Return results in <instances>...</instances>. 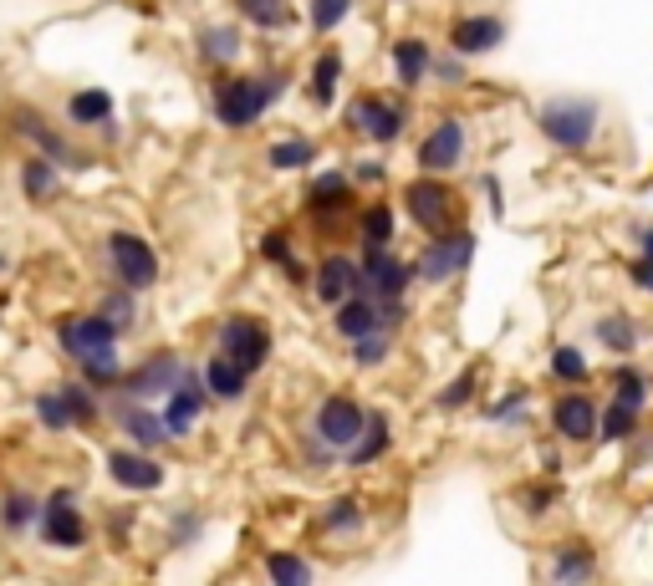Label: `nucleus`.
I'll list each match as a JSON object with an SVG mask.
<instances>
[{
  "label": "nucleus",
  "instance_id": "nucleus-1",
  "mask_svg": "<svg viewBox=\"0 0 653 586\" xmlns=\"http://www.w3.org/2000/svg\"><path fill=\"white\" fill-rule=\"evenodd\" d=\"M57 342L67 357L82 363L92 388H113V382L123 378L118 372V326L107 322L103 311H98V317H67V322L57 326Z\"/></svg>",
  "mask_w": 653,
  "mask_h": 586
},
{
  "label": "nucleus",
  "instance_id": "nucleus-2",
  "mask_svg": "<svg viewBox=\"0 0 653 586\" xmlns=\"http://www.w3.org/2000/svg\"><path fill=\"white\" fill-rule=\"evenodd\" d=\"M276 92H282V77H271V82H261V77H225L215 88V117L225 128H251L255 117L276 103Z\"/></svg>",
  "mask_w": 653,
  "mask_h": 586
},
{
  "label": "nucleus",
  "instance_id": "nucleus-3",
  "mask_svg": "<svg viewBox=\"0 0 653 586\" xmlns=\"http://www.w3.org/2000/svg\"><path fill=\"white\" fill-rule=\"evenodd\" d=\"M541 133L557 148H587L597 133V103L587 97H557L541 107Z\"/></svg>",
  "mask_w": 653,
  "mask_h": 586
},
{
  "label": "nucleus",
  "instance_id": "nucleus-4",
  "mask_svg": "<svg viewBox=\"0 0 653 586\" xmlns=\"http://www.w3.org/2000/svg\"><path fill=\"white\" fill-rule=\"evenodd\" d=\"M107 265H113V276H118L128 291H149L153 280H159V255H153V245L128 230L107 234Z\"/></svg>",
  "mask_w": 653,
  "mask_h": 586
},
{
  "label": "nucleus",
  "instance_id": "nucleus-5",
  "mask_svg": "<svg viewBox=\"0 0 653 586\" xmlns=\"http://www.w3.org/2000/svg\"><path fill=\"white\" fill-rule=\"evenodd\" d=\"M470 261H476V234H470V230H445V234H434L429 250L419 255L414 276L429 280V286H439V280L470 271Z\"/></svg>",
  "mask_w": 653,
  "mask_h": 586
},
{
  "label": "nucleus",
  "instance_id": "nucleus-6",
  "mask_svg": "<svg viewBox=\"0 0 653 586\" xmlns=\"http://www.w3.org/2000/svg\"><path fill=\"white\" fill-rule=\"evenodd\" d=\"M363 428H368V413L357 409L347 393H332L322 409H317V439H322L326 449H342V455H347V449L363 439Z\"/></svg>",
  "mask_w": 653,
  "mask_h": 586
},
{
  "label": "nucleus",
  "instance_id": "nucleus-7",
  "mask_svg": "<svg viewBox=\"0 0 653 586\" xmlns=\"http://www.w3.org/2000/svg\"><path fill=\"white\" fill-rule=\"evenodd\" d=\"M220 352L225 357H236L245 372H255V367L271 357V332L255 317H230L220 332Z\"/></svg>",
  "mask_w": 653,
  "mask_h": 586
},
{
  "label": "nucleus",
  "instance_id": "nucleus-8",
  "mask_svg": "<svg viewBox=\"0 0 653 586\" xmlns=\"http://www.w3.org/2000/svg\"><path fill=\"white\" fill-rule=\"evenodd\" d=\"M42 536H46V545H61V551H77V545L88 541V520L77 515V499L67 490H57L42 505Z\"/></svg>",
  "mask_w": 653,
  "mask_h": 586
},
{
  "label": "nucleus",
  "instance_id": "nucleus-9",
  "mask_svg": "<svg viewBox=\"0 0 653 586\" xmlns=\"http://www.w3.org/2000/svg\"><path fill=\"white\" fill-rule=\"evenodd\" d=\"M403 205H409V215H414L429 234H445L449 220H455V199H449V189L439 179H419L414 189L403 194Z\"/></svg>",
  "mask_w": 653,
  "mask_h": 586
},
{
  "label": "nucleus",
  "instance_id": "nucleus-10",
  "mask_svg": "<svg viewBox=\"0 0 653 586\" xmlns=\"http://www.w3.org/2000/svg\"><path fill=\"white\" fill-rule=\"evenodd\" d=\"M179 378H184V363H179L174 352H153L149 363H138L134 372H128V393L134 398H159V393H174Z\"/></svg>",
  "mask_w": 653,
  "mask_h": 586
},
{
  "label": "nucleus",
  "instance_id": "nucleus-11",
  "mask_svg": "<svg viewBox=\"0 0 653 586\" xmlns=\"http://www.w3.org/2000/svg\"><path fill=\"white\" fill-rule=\"evenodd\" d=\"M501 42H505L501 15H465V21H455V31H449L455 57H480V51H495Z\"/></svg>",
  "mask_w": 653,
  "mask_h": 586
},
{
  "label": "nucleus",
  "instance_id": "nucleus-12",
  "mask_svg": "<svg viewBox=\"0 0 653 586\" xmlns=\"http://www.w3.org/2000/svg\"><path fill=\"white\" fill-rule=\"evenodd\" d=\"M205 393H209V382L199 378V372H190V367H184L179 388L169 393V413H163L169 434H190V424L199 418V409H205Z\"/></svg>",
  "mask_w": 653,
  "mask_h": 586
},
{
  "label": "nucleus",
  "instance_id": "nucleus-13",
  "mask_svg": "<svg viewBox=\"0 0 653 586\" xmlns=\"http://www.w3.org/2000/svg\"><path fill=\"white\" fill-rule=\"evenodd\" d=\"M551 424H557V434H562V439H593L597 424H603V413L593 409V398L566 393V398H557V409H551Z\"/></svg>",
  "mask_w": 653,
  "mask_h": 586
},
{
  "label": "nucleus",
  "instance_id": "nucleus-14",
  "mask_svg": "<svg viewBox=\"0 0 653 586\" xmlns=\"http://www.w3.org/2000/svg\"><path fill=\"white\" fill-rule=\"evenodd\" d=\"M465 153V128L460 123H439V128L419 143V163L429 169V174H439V169H455Z\"/></svg>",
  "mask_w": 653,
  "mask_h": 586
},
{
  "label": "nucleus",
  "instance_id": "nucleus-15",
  "mask_svg": "<svg viewBox=\"0 0 653 586\" xmlns=\"http://www.w3.org/2000/svg\"><path fill=\"white\" fill-rule=\"evenodd\" d=\"M332 311H337V332L347 342L368 337V332H378V326H383V307H378L368 291H353L342 307H332Z\"/></svg>",
  "mask_w": 653,
  "mask_h": 586
},
{
  "label": "nucleus",
  "instance_id": "nucleus-16",
  "mask_svg": "<svg viewBox=\"0 0 653 586\" xmlns=\"http://www.w3.org/2000/svg\"><path fill=\"white\" fill-rule=\"evenodd\" d=\"M353 123H363V133H368L373 143H393L403 133V107H388L383 97H357Z\"/></svg>",
  "mask_w": 653,
  "mask_h": 586
},
{
  "label": "nucleus",
  "instance_id": "nucleus-17",
  "mask_svg": "<svg viewBox=\"0 0 653 586\" xmlns=\"http://www.w3.org/2000/svg\"><path fill=\"white\" fill-rule=\"evenodd\" d=\"M107 474H113L123 490H159L163 484V464H153L149 449H144V455H107Z\"/></svg>",
  "mask_w": 653,
  "mask_h": 586
},
{
  "label": "nucleus",
  "instance_id": "nucleus-18",
  "mask_svg": "<svg viewBox=\"0 0 653 586\" xmlns=\"http://www.w3.org/2000/svg\"><path fill=\"white\" fill-rule=\"evenodd\" d=\"M353 291H357V265L347 255H326L322 271H317V296H322L326 307H342Z\"/></svg>",
  "mask_w": 653,
  "mask_h": 586
},
{
  "label": "nucleus",
  "instance_id": "nucleus-19",
  "mask_svg": "<svg viewBox=\"0 0 653 586\" xmlns=\"http://www.w3.org/2000/svg\"><path fill=\"white\" fill-rule=\"evenodd\" d=\"M15 128L26 133L31 143H36V148L46 153V159H61V163H72V169H82V163H88L82 153H72V148H67V138H57V133L46 128V123H42L36 113H31V107H21V113H15Z\"/></svg>",
  "mask_w": 653,
  "mask_h": 586
},
{
  "label": "nucleus",
  "instance_id": "nucleus-20",
  "mask_svg": "<svg viewBox=\"0 0 653 586\" xmlns=\"http://www.w3.org/2000/svg\"><path fill=\"white\" fill-rule=\"evenodd\" d=\"M393 67H399L403 88H419V82H424V72L434 67V57H429V46L419 42V36H403V42H393Z\"/></svg>",
  "mask_w": 653,
  "mask_h": 586
},
{
  "label": "nucleus",
  "instance_id": "nucleus-21",
  "mask_svg": "<svg viewBox=\"0 0 653 586\" xmlns=\"http://www.w3.org/2000/svg\"><path fill=\"white\" fill-rule=\"evenodd\" d=\"M245 378H251V372H245V367L236 363V357H215V363L205 367V382H209V393L215 398H230V403H236L240 393H245Z\"/></svg>",
  "mask_w": 653,
  "mask_h": 586
},
{
  "label": "nucleus",
  "instance_id": "nucleus-22",
  "mask_svg": "<svg viewBox=\"0 0 653 586\" xmlns=\"http://www.w3.org/2000/svg\"><path fill=\"white\" fill-rule=\"evenodd\" d=\"M199 57L209 67H225V61L240 57V31L236 26H205L199 31Z\"/></svg>",
  "mask_w": 653,
  "mask_h": 586
},
{
  "label": "nucleus",
  "instance_id": "nucleus-23",
  "mask_svg": "<svg viewBox=\"0 0 653 586\" xmlns=\"http://www.w3.org/2000/svg\"><path fill=\"white\" fill-rule=\"evenodd\" d=\"M21 189L42 205V199H51V194L61 189V169L51 159H26V169H21Z\"/></svg>",
  "mask_w": 653,
  "mask_h": 586
},
{
  "label": "nucleus",
  "instance_id": "nucleus-24",
  "mask_svg": "<svg viewBox=\"0 0 653 586\" xmlns=\"http://www.w3.org/2000/svg\"><path fill=\"white\" fill-rule=\"evenodd\" d=\"M123 428H128V439H134L138 449H159V444L169 439V424L153 418L149 409H123Z\"/></svg>",
  "mask_w": 653,
  "mask_h": 586
},
{
  "label": "nucleus",
  "instance_id": "nucleus-25",
  "mask_svg": "<svg viewBox=\"0 0 653 586\" xmlns=\"http://www.w3.org/2000/svg\"><path fill=\"white\" fill-rule=\"evenodd\" d=\"M383 449H388V418L383 413H368V428H363V439L347 449V464H373Z\"/></svg>",
  "mask_w": 653,
  "mask_h": 586
},
{
  "label": "nucleus",
  "instance_id": "nucleus-26",
  "mask_svg": "<svg viewBox=\"0 0 653 586\" xmlns=\"http://www.w3.org/2000/svg\"><path fill=\"white\" fill-rule=\"evenodd\" d=\"M0 520H5V530H15V536H21V530H31L36 520H42V505H36L26 490H11V495L0 499Z\"/></svg>",
  "mask_w": 653,
  "mask_h": 586
},
{
  "label": "nucleus",
  "instance_id": "nucleus-27",
  "mask_svg": "<svg viewBox=\"0 0 653 586\" xmlns=\"http://www.w3.org/2000/svg\"><path fill=\"white\" fill-rule=\"evenodd\" d=\"M67 113H72V123H107V117H113V97H107L103 88H88L67 103Z\"/></svg>",
  "mask_w": 653,
  "mask_h": 586
},
{
  "label": "nucleus",
  "instance_id": "nucleus-28",
  "mask_svg": "<svg viewBox=\"0 0 653 586\" xmlns=\"http://www.w3.org/2000/svg\"><path fill=\"white\" fill-rule=\"evenodd\" d=\"M337 72H342V57L337 51H322V61H317V72H312V103L317 107H332V97H337Z\"/></svg>",
  "mask_w": 653,
  "mask_h": 586
},
{
  "label": "nucleus",
  "instance_id": "nucleus-29",
  "mask_svg": "<svg viewBox=\"0 0 653 586\" xmlns=\"http://www.w3.org/2000/svg\"><path fill=\"white\" fill-rule=\"evenodd\" d=\"M639 428V403H628V398H618L608 413H603V424H597V434L603 439H628Z\"/></svg>",
  "mask_w": 653,
  "mask_h": 586
},
{
  "label": "nucleus",
  "instance_id": "nucleus-30",
  "mask_svg": "<svg viewBox=\"0 0 653 586\" xmlns=\"http://www.w3.org/2000/svg\"><path fill=\"white\" fill-rule=\"evenodd\" d=\"M307 199H312L317 215H332L337 205H347V174H322L312 184V194H307Z\"/></svg>",
  "mask_w": 653,
  "mask_h": 586
},
{
  "label": "nucleus",
  "instance_id": "nucleus-31",
  "mask_svg": "<svg viewBox=\"0 0 653 586\" xmlns=\"http://www.w3.org/2000/svg\"><path fill=\"white\" fill-rule=\"evenodd\" d=\"M266 572L276 586H307L312 582V566L297 556H286V551H276V556H266Z\"/></svg>",
  "mask_w": 653,
  "mask_h": 586
},
{
  "label": "nucleus",
  "instance_id": "nucleus-32",
  "mask_svg": "<svg viewBox=\"0 0 653 586\" xmlns=\"http://www.w3.org/2000/svg\"><path fill=\"white\" fill-rule=\"evenodd\" d=\"M236 5H240L245 21H255V26H286V21H291L286 0H236Z\"/></svg>",
  "mask_w": 653,
  "mask_h": 586
},
{
  "label": "nucleus",
  "instance_id": "nucleus-33",
  "mask_svg": "<svg viewBox=\"0 0 653 586\" xmlns=\"http://www.w3.org/2000/svg\"><path fill=\"white\" fill-rule=\"evenodd\" d=\"M597 337L608 342L612 352H633L639 347V326L628 322V317H603V322H597Z\"/></svg>",
  "mask_w": 653,
  "mask_h": 586
},
{
  "label": "nucleus",
  "instance_id": "nucleus-34",
  "mask_svg": "<svg viewBox=\"0 0 653 586\" xmlns=\"http://www.w3.org/2000/svg\"><path fill=\"white\" fill-rule=\"evenodd\" d=\"M363 245H393V215L383 205H373L363 215Z\"/></svg>",
  "mask_w": 653,
  "mask_h": 586
},
{
  "label": "nucleus",
  "instance_id": "nucleus-35",
  "mask_svg": "<svg viewBox=\"0 0 653 586\" xmlns=\"http://www.w3.org/2000/svg\"><path fill=\"white\" fill-rule=\"evenodd\" d=\"M36 418H42L46 428H72V424H77V413L67 409V398H61V393L36 398Z\"/></svg>",
  "mask_w": 653,
  "mask_h": 586
},
{
  "label": "nucleus",
  "instance_id": "nucleus-36",
  "mask_svg": "<svg viewBox=\"0 0 653 586\" xmlns=\"http://www.w3.org/2000/svg\"><path fill=\"white\" fill-rule=\"evenodd\" d=\"M312 153H317V148L307 143V138H291V143L271 148V163H276V169H307V163H312Z\"/></svg>",
  "mask_w": 653,
  "mask_h": 586
},
{
  "label": "nucleus",
  "instance_id": "nucleus-37",
  "mask_svg": "<svg viewBox=\"0 0 653 586\" xmlns=\"http://www.w3.org/2000/svg\"><path fill=\"white\" fill-rule=\"evenodd\" d=\"M388 347H393V342H388L383 326H378V332H368V337L353 342V357H357L363 367H378V363H388Z\"/></svg>",
  "mask_w": 653,
  "mask_h": 586
},
{
  "label": "nucleus",
  "instance_id": "nucleus-38",
  "mask_svg": "<svg viewBox=\"0 0 653 586\" xmlns=\"http://www.w3.org/2000/svg\"><path fill=\"white\" fill-rule=\"evenodd\" d=\"M261 255H271V261H276V265H282V271H286V276H291V280H301V265H297V255H291V245H286V234H276V230H271L266 240H261Z\"/></svg>",
  "mask_w": 653,
  "mask_h": 586
},
{
  "label": "nucleus",
  "instance_id": "nucleus-39",
  "mask_svg": "<svg viewBox=\"0 0 653 586\" xmlns=\"http://www.w3.org/2000/svg\"><path fill=\"white\" fill-rule=\"evenodd\" d=\"M551 372H557L562 382H582V378H587V363H582L577 347H557V352H551Z\"/></svg>",
  "mask_w": 653,
  "mask_h": 586
},
{
  "label": "nucleus",
  "instance_id": "nucleus-40",
  "mask_svg": "<svg viewBox=\"0 0 653 586\" xmlns=\"http://www.w3.org/2000/svg\"><path fill=\"white\" fill-rule=\"evenodd\" d=\"M557 582H582V576H593V551H566L557 566H551Z\"/></svg>",
  "mask_w": 653,
  "mask_h": 586
},
{
  "label": "nucleus",
  "instance_id": "nucleus-41",
  "mask_svg": "<svg viewBox=\"0 0 653 586\" xmlns=\"http://www.w3.org/2000/svg\"><path fill=\"white\" fill-rule=\"evenodd\" d=\"M357 520H363V510H357V499H332L322 515V526L326 530H353Z\"/></svg>",
  "mask_w": 653,
  "mask_h": 586
},
{
  "label": "nucleus",
  "instance_id": "nucleus-42",
  "mask_svg": "<svg viewBox=\"0 0 653 586\" xmlns=\"http://www.w3.org/2000/svg\"><path fill=\"white\" fill-rule=\"evenodd\" d=\"M347 11H353V0H312V26L332 31V26H342V15Z\"/></svg>",
  "mask_w": 653,
  "mask_h": 586
},
{
  "label": "nucleus",
  "instance_id": "nucleus-43",
  "mask_svg": "<svg viewBox=\"0 0 653 586\" xmlns=\"http://www.w3.org/2000/svg\"><path fill=\"white\" fill-rule=\"evenodd\" d=\"M61 398H67V409L77 413V424H92V413H98V403H92V393L82 388V382H61Z\"/></svg>",
  "mask_w": 653,
  "mask_h": 586
},
{
  "label": "nucleus",
  "instance_id": "nucleus-44",
  "mask_svg": "<svg viewBox=\"0 0 653 586\" xmlns=\"http://www.w3.org/2000/svg\"><path fill=\"white\" fill-rule=\"evenodd\" d=\"M103 317L123 332V326H134V301H128L123 291H107V296H103Z\"/></svg>",
  "mask_w": 653,
  "mask_h": 586
},
{
  "label": "nucleus",
  "instance_id": "nucleus-45",
  "mask_svg": "<svg viewBox=\"0 0 653 586\" xmlns=\"http://www.w3.org/2000/svg\"><path fill=\"white\" fill-rule=\"evenodd\" d=\"M612 382H618V398H628V403H643V393H649V378H643V372H633V367H623Z\"/></svg>",
  "mask_w": 653,
  "mask_h": 586
},
{
  "label": "nucleus",
  "instance_id": "nucleus-46",
  "mask_svg": "<svg viewBox=\"0 0 653 586\" xmlns=\"http://www.w3.org/2000/svg\"><path fill=\"white\" fill-rule=\"evenodd\" d=\"M633 280L653 291V230H643V261H633Z\"/></svg>",
  "mask_w": 653,
  "mask_h": 586
},
{
  "label": "nucleus",
  "instance_id": "nucleus-47",
  "mask_svg": "<svg viewBox=\"0 0 653 586\" xmlns=\"http://www.w3.org/2000/svg\"><path fill=\"white\" fill-rule=\"evenodd\" d=\"M470 393H476V372L455 378V388H445V393H439V403H445V409H460V403H465Z\"/></svg>",
  "mask_w": 653,
  "mask_h": 586
},
{
  "label": "nucleus",
  "instance_id": "nucleus-48",
  "mask_svg": "<svg viewBox=\"0 0 653 586\" xmlns=\"http://www.w3.org/2000/svg\"><path fill=\"white\" fill-rule=\"evenodd\" d=\"M520 403H526V398H520V393H511V398H501V403H495V409H490V418H495V424H501L505 413H516V409H520Z\"/></svg>",
  "mask_w": 653,
  "mask_h": 586
},
{
  "label": "nucleus",
  "instance_id": "nucleus-49",
  "mask_svg": "<svg viewBox=\"0 0 653 586\" xmlns=\"http://www.w3.org/2000/svg\"><path fill=\"white\" fill-rule=\"evenodd\" d=\"M434 72H439V77H445V82H460V61H439V67H434Z\"/></svg>",
  "mask_w": 653,
  "mask_h": 586
},
{
  "label": "nucleus",
  "instance_id": "nucleus-50",
  "mask_svg": "<svg viewBox=\"0 0 653 586\" xmlns=\"http://www.w3.org/2000/svg\"><path fill=\"white\" fill-rule=\"evenodd\" d=\"M0 265H5V261H0Z\"/></svg>",
  "mask_w": 653,
  "mask_h": 586
}]
</instances>
